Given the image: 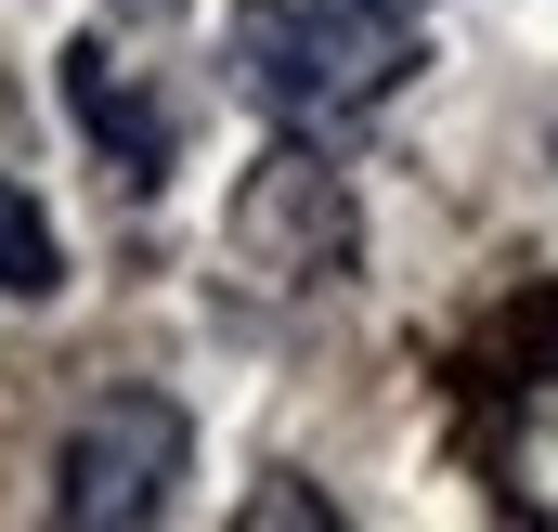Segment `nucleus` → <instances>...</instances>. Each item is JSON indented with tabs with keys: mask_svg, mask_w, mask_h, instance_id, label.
Here are the masks:
<instances>
[{
	"mask_svg": "<svg viewBox=\"0 0 558 532\" xmlns=\"http://www.w3.org/2000/svg\"><path fill=\"white\" fill-rule=\"evenodd\" d=\"M221 65L274 131L338 143L377 105H403L428 39H416V0H234L221 13Z\"/></svg>",
	"mask_w": 558,
	"mask_h": 532,
	"instance_id": "nucleus-1",
	"label": "nucleus"
},
{
	"mask_svg": "<svg viewBox=\"0 0 558 532\" xmlns=\"http://www.w3.org/2000/svg\"><path fill=\"white\" fill-rule=\"evenodd\" d=\"M0 286H13V299H52V286H65V234H52V208H39L26 182H0Z\"/></svg>",
	"mask_w": 558,
	"mask_h": 532,
	"instance_id": "nucleus-5",
	"label": "nucleus"
},
{
	"mask_svg": "<svg viewBox=\"0 0 558 532\" xmlns=\"http://www.w3.org/2000/svg\"><path fill=\"white\" fill-rule=\"evenodd\" d=\"M221 261H234L247 299H325V286H351V261H364L351 169L312 131H286L274 156L234 182V208H221Z\"/></svg>",
	"mask_w": 558,
	"mask_h": 532,
	"instance_id": "nucleus-2",
	"label": "nucleus"
},
{
	"mask_svg": "<svg viewBox=\"0 0 558 532\" xmlns=\"http://www.w3.org/2000/svg\"><path fill=\"white\" fill-rule=\"evenodd\" d=\"M65 118L92 131V156H105L131 195H156V182L182 169V105L143 78L118 39H65Z\"/></svg>",
	"mask_w": 558,
	"mask_h": 532,
	"instance_id": "nucleus-4",
	"label": "nucleus"
},
{
	"mask_svg": "<svg viewBox=\"0 0 558 532\" xmlns=\"http://www.w3.org/2000/svg\"><path fill=\"white\" fill-rule=\"evenodd\" d=\"M182 468H195V415L169 390H105L65 455H52V520L65 532H143L182 507Z\"/></svg>",
	"mask_w": 558,
	"mask_h": 532,
	"instance_id": "nucleus-3",
	"label": "nucleus"
},
{
	"mask_svg": "<svg viewBox=\"0 0 558 532\" xmlns=\"http://www.w3.org/2000/svg\"><path fill=\"white\" fill-rule=\"evenodd\" d=\"M118 13H143V26H156V13H182V0H118Z\"/></svg>",
	"mask_w": 558,
	"mask_h": 532,
	"instance_id": "nucleus-6",
	"label": "nucleus"
}]
</instances>
